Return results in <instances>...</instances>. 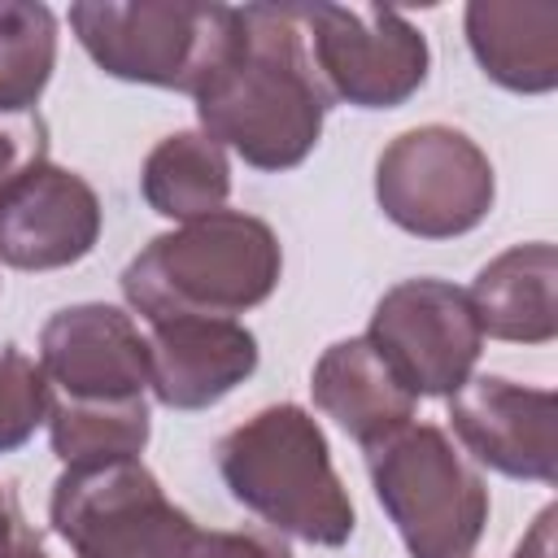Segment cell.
<instances>
[{
	"instance_id": "1",
	"label": "cell",
	"mask_w": 558,
	"mask_h": 558,
	"mask_svg": "<svg viewBox=\"0 0 558 558\" xmlns=\"http://www.w3.org/2000/svg\"><path fill=\"white\" fill-rule=\"evenodd\" d=\"M201 131L244 157L253 170L301 166L331 109L323 92L301 9L296 4H244L240 39L227 61L192 96Z\"/></svg>"
},
{
	"instance_id": "2",
	"label": "cell",
	"mask_w": 558,
	"mask_h": 558,
	"mask_svg": "<svg viewBox=\"0 0 558 558\" xmlns=\"http://www.w3.org/2000/svg\"><path fill=\"white\" fill-rule=\"evenodd\" d=\"M283 275V248L270 222L218 209L148 240L122 270L126 305L153 323L235 318L262 305Z\"/></svg>"
},
{
	"instance_id": "3",
	"label": "cell",
	"mask_w": 558,
	"mask_h": 558,
	"mask_svg": "<svg viewBox=\"0 0 558 558\" xmlns=\"http://www.w3.org/2000/svg\"><path fill=\"white\" fill-rule=\"evenodd\" d=\"M218 471L231 497L275 532L336 549L357 527L318 418L292 401L266 405L231 427L218 440Z\"/></svg>"
},
{
	"instance_id": "4",
	"label": "cell",
	"mask_w": 558,
	"mask_h": 558,
	"mask_svg": "<svg viewBox=\"0 0 558 558\" xmlns=\"http://www.w3.org/2000/svg\"><path fill=\"white\" fill-rule=\"evenodd\" d=\"M70 31L122 83L196 96L240 39V9L201 0H78Z\"/></svg>"
},
{
	"instance_id": "5",
	"label": "cell",
	"mask_w": 558,
	"mask_h": 558,
	"mask_svg": "<svg viewBox=\"0 0 558 558\" xmlns=\"http://www.w3.org/2000/svg\"><path fill=\"white\" fill-rule=\"evenodd\" d=\"M375 497L410 558H471L488 523V484L436 423H410L366 449Z\"/></svg>"
},
{
	"instance_id": "6",
	"label": "cell",
	"mask_w": 558,
	"mask_h": 558,
	"mask_svg": "<svg viewBox=\"0 0 558 558\" xmlns=\"http://www.w3.org/2000/svg\"><path fill=\"white\" fill-rule=\"evenodd\" d=\"M48 514L74 558H179L196 527L140 458L65 466Z\"/></svg>"
},
{
	"instance_id": "7",
	"label": "cell",
	"mask_w": 558,
	"mask_h": 558,
	"mask_svg": "<svg viewBox=\"0 0 558 558\" xmlns=\"http://www.w3.org/2000/svg\"><path fill=\"white\" fill-rule=\"evenodd\" d=\"M497 196L488 153L458 126L401 131L375 161V201L388 222L418 240L475 231Z\"/></svg>"
},
{
	"instance_id": "8",
	"label": "cell",
	"mask_w": 558,
	"mask_h": 558,
	"mask_svg": "<svg viewBox=\"0 0 558 558\" xmlns=\"http://www.w3.org/2000/svg\"><path fill=\"white\" fill-rule=\"evenodd\" d=\"M314 74L331 100L357 109H397L432 65L427 35L384 4H296Z\"/></svg>"
},
{
	"instance_id": "9",
	"label": "cell",
	"mask_w": 558,
	"mask_h": 558,
	"mask_svg": "<svg viewBox=\"0 0 558 558\" xmlns=\"http://www.w3.org/2000/svg\"><path fill=\"white\" fill-rule=\"evenodd\" d=\"M366 340L414 397H453L484 349L471 296L445 279L392 283L371 314Z\"/></svg>"
},
{
	"instance_id": "10",
	"label": "cell",
	"mask_w": 558,
	"mask_h": 558,
	"mask_svg": "<svg viewBox=\"0 0 558 558\" xmlns=\"http://www.w3.org/2000/svg\"><path fill=\"white\" fill-rule=\"evenodd\" d=\"M453 436L466 453L510 480L554 484L558 475V397L506 375H475L449 397Z\"/></svg>"
},
{
	"instance_id": "11",
	"label": "cell",
	"mask_w": 558,
	"mask_h": 558,
	"mask_svg": "<svg viewBox=\"0 0 558 558\" xmlns=\"http://www.w3.org/2000/svg\"><path fill=\"white\" fill-rule=\"evenodd\" d=\"M39 366L65 401H135L148 392V340L105 301L57 310L39 331Z\"/></svg>"
},
{
	"instance_id": "12",
	"label": "cell",
	"mask_w": 558,
	"mask_h": 558,
	"mask_svg": "<svg viewBox=\"0 0 558 558\" xmlns=\"http://www.w3.org/2000/svg\"><path fill=\"white\" fill-rule=\"evenodd\" d=\"M100 240L96 187L52 161L26 170L0 196V262L13 270H61L83 262Z\"/></svg>"
},
{
	"instance_id": "13",
	"label": "cell",
	"mask_w": 558,
	"mask_h": 558,
	"mask_svg": "<svg viewBox=\"0 0 558 558\" xmlns=\"http://www.w3.org/2000/svg\"><path fill=\"white\" fill-rule=\"evenodd\" d=\"M257 336L235 318H166L148 340V388L170 410H205L257 371Z\"/></svg>"
},
{
	"instance_id": "14",
	"label": "cell",
	"mask_w": 558,
	"mask_h": 558,
	"mask_svg": "<svg viewBox=\"0 0 558 558\" xmlns=\"http://www.w3.org/2000/svg\"><path fill=\"white\" fill-rule=\"evenodd\" d=\"M310 392H314V405L362 445V453L384 445L401 427H410L414 401H418L366 336H349L323 349L310 375Z\"/></svg>"
},
{
	"instance_id": "15",
	"label": "cell",
	"mask_w": 558,
	"mask_h": 558,
	"mask_svg": "<svg viewBox=\"0 0 558 558\" xmlns=\"http://www.w3.org/2000/svg\"><path fill=\"white\" fill-rule=\"evenodd\" d=\"M466 44L480 70L519 96L558 87V4L532 0H471Z\"/></svg>"
},
{
	"instance_id": "16",
	"label": "cell",
	"mask_w": 558,
	"mask_h": 558,
	"mask_svg": "<svg viewBox=\"0 0 558 558\" xmlns=\"http://www.w3.org/2000/svg\"><path fill=\"white\" fill-rule=\"evenodd\" d=\"M480 331L510 344H549L558 336V253L549 240L497 253L471 283Z\"/></svg>"
},
{
	"instance_id": "17",
	"label": "cell",
	"mask_w": 558,
	"mask_h": 558,
	"mask_svg": "<svg viewBox=\"0 0 558 558\" xmlns=\"http://www.w3.org/2000/svg\"><path fill=\"white\" fill-rule=\"evenodd\" d=\"M140 192L153 214L174 222H196L227 209L231 161L222 144L209 140L205 131H174L144 157Z\"/></svg>"
},
{
	"instance_id": "18",
	"label": "cell",
	"mask_w": 558,
	"mask_h": 558,
	"mask_svg": "<svg viewBox=\"0 0 558 558\" xmlns=\"http://www.w3.org/2000/svg\"><path fill=\"white\" fill-rule=\"evenodd\" d=\"M148 401H65L52 397L48 410V440L52 453L65 466L83 462H118V458H140L148 445Z\"/></svg>"
},
{
	"instance_id": "19",
	"label": "cell",
	"mask_w": 558,
	"mask_h": 558,
	"mask_svg": "<svg viewBox=\"0 0 558 558\" xmlns=\"http://www.w3.org/2000/svg\"><path fill=\"white\" fill-rule=\"evenodd\" d=\"M57 65V17L35 0H0V113H26Z\"/></svg>"
},
{
	"instance_id": "20",
	"label": "cell",
	"mask_w": 558,
	"mask_h": 558,
	"mask_svg": "<svg viewBox=\"0 0 558 558\" xmlns=\"http://www.w3.org/2000/svg\"><path fill=\"white\" fill-rule=\"evenodd\" d=\"M52 410V384L35 357L22 349L0 353V453L22 449L39 423H48Z\"/></svg>"
},
{
	"instance_id": "21",
	"label": "cell",
	"mask_w": 558,
	"mask_h": 558,
	"mask_svg": "<svg viewBox=\"0 0 558 558\" xmlns=\"http://www.w3.org/2000/svg\"><path fill=\"white\" fill-rule=\"evenodd\" d=\"M39 161H48V122L26 113H0V196Z\"/></svg>"
},
{
	"instance_id": "22",
	"label": "cell",
	"mask_w": 558,
	"mask_h": 558,
	"mask_svg": "<svg viewBox=\"0 0 558 558\" xmlns=\"http://www.w3.org/2000/svg\"><path fill=\"white\" fill-rule=\"evenodd\" d=\"M179 558H292L288 545L270 532H218V527H192Z\"/></svg>"
},
{
	"instance_id": "23",
	"label": "cell",
	"mask_w": 558,
	"mask_h": 558,
	"mask_svg": "<svg viewBox=\"0 0 558 558\" xmlns=\"http://www.w3.org/2000/svg\"><path fill=\"white\" fill-rule=\"evenodd\" d=\"M554 506H545L536 514V523L527 527V536L514 545V558H554Z\"/></svg>"
},
{
	"instance_id": "24",
	"label": "cell",
	"mask_w": 558,
	"mask_h": 558,
	"mask_svg": "<svg viewBox=\"0 0 558 558\" xmlns=\"http://www.w3.org/2000/svg\"><path fill=\"white\" fill-rule=\"evenodd\" d=\"M0 558H48L44 554V545H39V536L17 519L4 536H0Z\"/></svg>"
},
{
	"instance_id": "25",
	"label": "cell",
	"mask_w": 558,
	"mask_h": 558,
	"mask_svg": "<svg viewBox=\"0 0 558 558\" xmlns=\"http://www.w3.org/2000/svg\"><path fill=\"white\" fill-rule=\"evenodd\" d=\"M17 519H22V514H17L13 497H9V493H4V484H0V536H4V532H9V527H13Z\"/></svg>"
}]
</instances>
